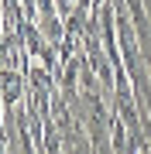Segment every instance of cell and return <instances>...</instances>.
<instances>
[{
  "instance_id": "6da1fadb",
  "label": "cell",
  "mask_w": 151,
  "mask_h": 154,
  "mask_svg": "<svg viewBox=\"0 0 151 154\" xmlns=\"http://www.w3.org/2000/svg\"><path fill=\"white\" fill-rule=\"evenodd\" d=\"M21 89H24V75H17V72L7 69L4 72V106H14L21 99Z\"/></svg>"
}]
</instances>
